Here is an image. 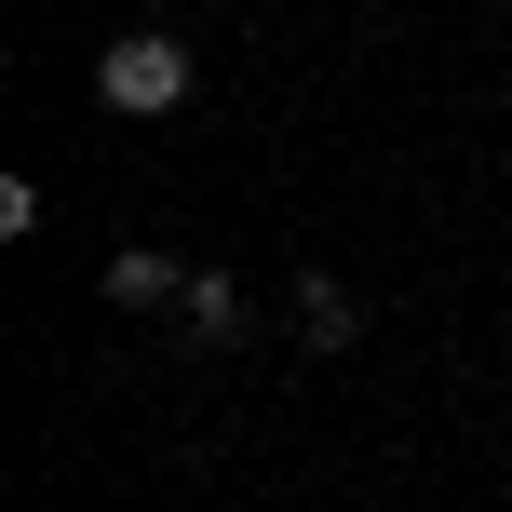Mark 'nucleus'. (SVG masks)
Returning <instances> with one entry per match:
<instances>
[{
    "instance_id": "f257e3e1",
    "label": "nucleus",
    "mask_w": 512,
    "mask_h": 512,
    "mask_svg": "<svg viewBox=\"0 0 512 512\" xmlns=\"http://www.w3.org/2000/svg\"><path fill=\"white\" fill-rule=\"evenodd\" d=\"M95 95L122 108V122H162V108H189V41H162V27H135V41H108Z\"/></svg>"
},
{
    "instance_id": "f03ea898",
    "label": "nucleus",
    "mask_w": 512,
    "mask_h": 512,
    "mask_svg": "<svg viewBox=\"0 0 512 512\" xmlns=\"http://www.w3.org/2000/svg\"><path fill=\"white\" fill-rule=\"evenodd\" d=\"M108 297H122V310H162V297H189V283L162 270L149 243H122V256H108Z\"/></svg>"
},
{
    "instance_id": "7ed1b4c3",
    "label": "nucleus",
    "mask_w": 512,
    "mask_h": 512,
    "mask_svg": "<svg viewBox=\"0 0 512 512\" xmlns=\"http://www.w3.org/2000/svg\"><path fill=\"white\" fill-rule=\"evenodd\" d=\"M230 324H243V297H230V283L203 270V283H189V337H230Z\"/></svg>"
}]
</instances>
